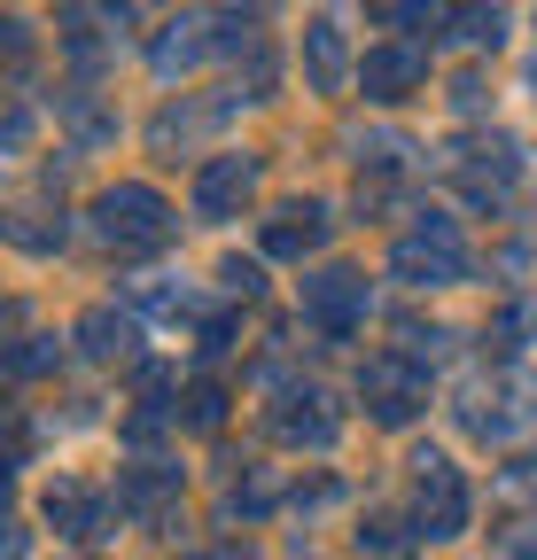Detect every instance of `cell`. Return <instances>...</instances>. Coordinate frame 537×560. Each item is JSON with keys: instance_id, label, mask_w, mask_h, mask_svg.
Returning <instances> with one entry per match:
<instances>
[{"instance_id": "1", "label": "cell", "mask_w": 537, "mask_h": 560, "mask_svg": "<svg viewBox=\"0 0 537 560\" xmlns=\"http://www.w3.org/2000/svg\"><path fill=\"white\" fill-rule=\"evenodd\" d=\"M234 195H249V164H226V172L203 179V210H219V202H234Z\"/></svg>"}]
</instances>
